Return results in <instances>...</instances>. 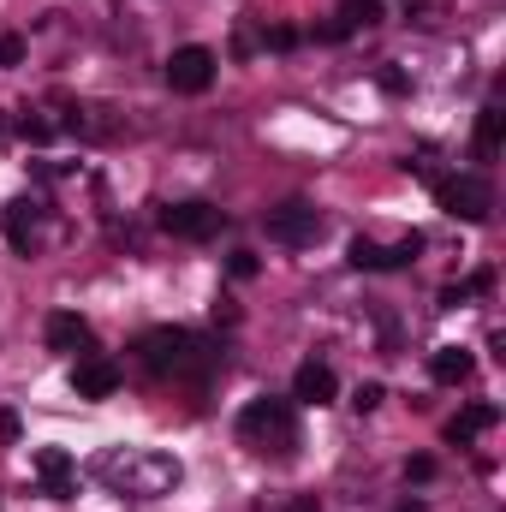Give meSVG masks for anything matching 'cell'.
I'll return each mask as SVG.
<instances>
[{"instance_id":"cell-14","label":"cell","mask_w":506,"mask_h":512,"mask_svg":"<svg viewBox=\"0 0 506 512\" xmlns=\"http://www.w3.org/2000/svg\"><path fill=\"white\" fill-rule=\"evenodd\" d=\"M495 417H501L495 405H465V411H459V417L447 423V441H453V447H471V441H477L483 429H495Z\"/></svg>"},{"instance_id":"cell-15","label":"cell","mask_w":506,"mask_h":512,"mask_svg":"<svg viewBox=\"0 0 506 512\" xmlns=\"http://www.w3.org/2000/svg\"><path fill=\"white\" fill-rule=\"evenodd\" d=\"M501 143H506V114L489 102V108L477 114V155L489 161V155H501Z\"/></svg>"},{"instance_id":"cell-17","label":"cell","mask_w":506,"mask_h":512,"mask_svg":"<svg viewBox=\"0 0 506 512\" xmlns=\"http://www.w3.org/2000/svg\"><path fill=\"white\" fill-rule=\"evenodd\" d=\"M381 12H387L381 0H340V24H346V30H358V24H381Z\"/></svg>"},{"instance_id":"cell-24","label":"cell","mask_w":506,"mask_h":512,"mask_svg":"<svg viewBox=\"0 0 506 512\" xmlns=\"http://www.w3.org/2000/svg\"><path fill=\"white\" fill-rule=\"evenodd\" d=\"M24 60V36H0V66H18Z\"/></svg>"},{"instance_id":"cell-12","label":"cell","mask_w":506,"mask_h":512,"mask_svg":"<svg viewBox=\"0 0 506 512\" xmlns=\"http://www.w3.org/2000/svg\"><path fill=\"white\" fill-rule=\"evenodd\" d=\"M334 393H340V382H334V370H328L322 358L298 364V376H292V399H298V405H328Z\"/></svg>"},{"instance_id":"cell-5","label":"cell","mask_w":506,"mask_h":512,"mask_svg":"<svg viewBox=\"0 0 506 512\" xmlns=\"http://www.w3.org/2000/svg\"><path fill=\"white\" fill-rule=\"evenodd\" d=\"M161 233H173V239H191V245H203V239H215L221 227H227V215L215 209V203H161Z\"/></svg>"},{"instance_id":"cell-2","label":"cell","mask_w":506,"mask_h":512,"mask_svg":"<svg viewBox=\"0 0 506 512\" xmlns=\"http://www.w3.org/2000/svg\"><path fill=\"white\" fill-rule=\"evenodd\" d=\"M239 441L251 453H274V459H292L298 453V405L292 399H274L262 393L239 411Z\"/></svg>"},{"instance_id":"cell-19","label":"cell","mask_w":506,"mask_h":512,"mask_svg":"<svg viewBox=\"0 0 506 512\" xmlns=\"http://www.w3.org/2000/svg\"><path fill=\"white\" fill-rule=\"evenodd\" d=\"M18 137H24V143H48V137H54V120H42V114H24V120H18Z\"/></svg>"},{"instance_id":"cell-22","label":"cell","mask_w":506,"mask_h":512,"mask_svg":"<svg viewBox=\"0 0 506 512\" xmlns=\"http://www.w3.org/2000/svg\"><path fill=\"white\" fill-rule=\"evenodd\" d=\"M405 477H411V483H429V477H435V459H429V453L405 459Z\"/></svg>"},{"instance_id":"cell-9","label":"cell","mask_w":506,"mask_h":512,"mask_svg":"<svg viewBox=\"0 0 506 512\" xmlns=\"http://www.w3.org/2000/svg\"><path fill=\"white\" fill-rule=\"evenodd\" d=\"M108 471L126 477V495H161V489L179 483V465L161 459V453H155V459H126V471H120V465H108Z\"/></svg>"},{"instance_id":"cell-11","label":"cell","mask_w":506,"mask_h":512,"mask_svg":"<svg viewBox=\"0 0 506 512\" xmlns=\"http://www.w3.org/2000/svg\"><path fill=\"white\" fill-rule=\"evenodd\" d=\"M36 477H42V495L48 501H72L78 495V471H72V459L60 447H42L36 453Z\"/></svg>"},{"instance_id":"cell-1","label":"cell","mask_w":506,"mask_h":512,"mask_svg":"<svg viewBox=\"0 0 506 512\" xmlns=\"http://www.w3.org/2000/svg\"><path fill=\"white\" fill-rule=\"evenodd\" d=\"M137 364L161 382H203L221 370V346L191 328H149L137 334Z\"/></svg>"},{"instance_id":"cell-23","label":"cell","mask_w":506,"mask_h":512,"mask_svg":"<svg viewBox=\"0 0 506 512\" xmlns=\"http://www.w3.org/2000/svg\"><path fill=\"white\" fill-rule=\"evenodd\" d=\"M227 268H233V280H251V274H256V256L251 251H233V256H227Z\"/></svg>"},{"instance_id":"cell-21","label":"cell","mask_w":506,"mask_h":512,"mask_svg":"<svg viewBox=\"0 0 506 512\" xmlns=\"http://www.w3.org/2000/svg\"><path fill=\"white\" fill-rule=\"evenodd\" d=\"M268 48H274V54L298 48V30H292V24H274V30H268Z\"/></svg>"},{"instance_id":"cell-6","label":"cell","mask_w":506,"mask_h":512,"mask_svg":"<svg viewBox=\"0 0 506 512\" xmlns=\"http://www.w3.org/2000/svg\"><path fill=\"white\" fill-rule=\"evenodd\" d=\"M215 48H203V42H185V48H173V60H167V84H173V96H203L209 84H215Z\"/></svg>"},{"instance_id":"cell-13","label":"cell","mask_w":506,"mask_h":512,"mask_svg":"<svg viewBox=\"0 0 506 512\" xmlns=\"http://www.w3.org/2000/svg\"><path fill=\"white\" fill-rule=\"evenodd\" d=\"M471 370H477V358L465 352V346H441L435 358H429V376L441 387H459V382H471Z\"/></svg>"},{"instance_id":"cell-25","label":"cell","mask_w":506,"mask_h":512,"mask_svg":"<svg viewBox=\"0 0 506 512\" xmlns=\"http://www.w3.org/2000/svg\"><path fill=\"white\" fill-rule=\"evenodd\" d=\"M393 512H429V507L423 501H405V507H393Z\"/></svg>"},{"instance_id":"cell-16","label":"cell","mask_w":506,"mask_h":512,"mask_svg":"<svg viewBox=\"0 0 506 512\" xmlns=\"http://www.w3.org/2000/svg\"><path fill=\"white\" fill-rule=\"evenodd\" d=\"M423 256V233H405L399 245H381V268H411Z\"/></svg>"},{"instance_id":"cell-3","label":"cell","mask_w":506,"mask_h":512,"mask_svg":"<svg viewBox=\"0 0 506 512\" xmlns=\"http://www.w3.org/2000/svg\"><path fill=\"white\" fill-rule=\"evenodd\" d=\"M435 203H441L447 215H459V221L483 227V221H489V209H495V191H489V179H483V173H441V179H435Z\"/></svg>"},{"instance_id":"cell-8","label":"cell","mask_w":506,"mask_h":512,"mask_svg":"<svg viewBox=\"0 0 506 512\" xmlns=\"http://www.w3.org/2000/svg\"><path fill=\"white\" fill-rule=\"evenodd\" d=\"M120 382H126V370H120L108 352H84V358H72V393H78V399H108Z\"/></svg>"},{"instance_id":"cell-10","label":"cell","mask_w":506,"mask_h":512,"mask_svg":"<svg viewBox=\"0 0 506 512\" xmlns=\"http://www.w3.org/2000/svg\"><path fill=\"white\" fill-rule=\"evenodd\" d=\"M48 352H66V358H84V352H96V334H90V322H84V316H72V310L48 316Z\"/></svg>"},{"instance_id":"cell-7","label":"cell","mask_w":506,"mask_h":512,"mask_svg":"<svg viewBox=\"0 0 506 512\" xmlns=\"http://www.w3.org/2000/svg\"><path fill=\"white\" fill-rule=\"evenodd\" d=\"M6 245L18 256H36L42 251V239H48V209L36 203V197H18V203H6Z\"/></svg>"},{"instance_id":"cell-20","label":"cell","mask_w":506,"mask_h":512,"mask_svg":"<svg viewBox=\"0 0 506 512\" xmlns=\"http://www.w3.org/2000/svg\"><path fill=\"white\" fill-rule=\"evenodd\" d=\"M381 399H387V387H381V382H364L358 393H352V405H358V411H376Z\"/></svg>"},{"instance_id":"cell-4","label":"cell","mask_w":506,"mask_h":512,"mask_svg":"<svg viewBox=\"0 0 506 512\" xmlns=\"http://www.w3.org/2000/svg\"><path fill=\"white\" fill-rule=\"evenodd\" d=\"M262 227H268V239H274V245H292V251H304V245H316V239H322V215H316V203H304V197L274 203V209L262 215Z\"/></svg>"},{"instance_id":"cell-26","label":"cell","mask_w":506,"mask_h":512,"mask_svg":"<svg viewBox=\"0 0 506 512\" xmlns=\"http://www.w3.org/2000/svg\"><path fill=\"white\" fill-rule=\"evenodd\" d=\"M0 143H6V120H0Z\"/></svg>"},{"instance_id":"cell-18","label":"cell","mask_w":506,"mask_h":512,"mask_svg":"<svg viewBox=\"0 0 506 512\" xmlns=\"http://www.w3.org/2000/svg\"><path fill=\"white\" fill-rule=\"evenodd\" d=\"M346 256H352V268H364V274H381V245H376V239H364V233H358Z\"/></svg>"}]
</instances>
